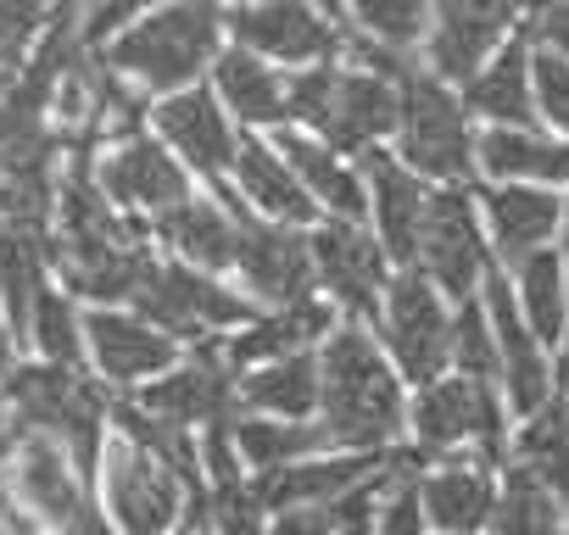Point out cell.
<instances>
[{"instance_id":"603a6c76","label":"cell","mask_w":569,"mask_h":535,"mask_svg":"<svg viewBox=\"0 0 569 535\" xmlns=\"http://www.w3.org/2000/svg\"><path fill=\"white\" fill-rule=\"evenodd\" d=\"M475 201H480V223L491 240V256L502 268L525 262L530 251L558 240V218H563V190L547 184H491L475 179Z\"/></svg>"},{"instance_id":"d590c367","label":"cell","mask_w":569,"mask_h":535,"mask_svg":"<svg viewBox=\"0 0 569 535\" xmlns=\"http://www.w3.org/2000/svg\"><path fill=\"white\" fill-rule=\"evenodd\" d=\"M29 352L51 363H84V302L57 285V274L40 285L34 313H29Z\"/></svg>"},{"instance_id":"d4e9b609","label":"cell","mask_w":569,"mask_h":535,"mask_svg":"<svg viewBox=\"0 0 569 535\" xmlns=\"http://www.w3.org/2000/svg\"><path fill=\"white\" fill-rule=\"evenodd\" d=\"M430 535H486L497 507V463L486 457H436L413 468Z\"/></svg>"},{"instance_id":"ac0fdd59","label":"cell","mask_w":569,"mask_h":535,"mask_svg":"<svg viewBox=\"0 0 569 535\" xmlns=\"http://www.w3.org/2000/svg\"><path fill=\"white\" fill-rule=\"evenodd\" d=\"M146 123L201 184H223L229 179V162H234V145H240V123L229 118V107L218 101V90L207 79L151 101Z\"/></svg>"},{"instance_id":"c3c4849f","label":"cell","mask_w":569,"mask_h":535,"mask_svg":"<svg viewBox=\"0 0 569 535\" xmlns=\"http://www.w3.org/2000/svg\"><path fill=\"white\" fill-rule=\"evenodd\" d=\"M12 535H51V529H40L29 513H18V524H12Z\"/></svg>"},{"instance_id":"8992f818","label":"cell","mask_w":569,"mask_h":535,"mask_svg":"<svg viewBox=\"0 0 569 535\" xmlns=\"http://www.w3.org/2000/svg\"><path fill=\"white\" fill-rule=\"evenodd\" d=\"M391 151L430 184H475L480 179V123L458 84L408 62L397 73V134Z\"/></svg>"},{"instance_id":"f546056e","label":"cell","mask_w":569,"mask_h":535,"mask_svg":"<svg viewBox=\"0 0 569 535\" xmlns=\"http://www.w3.org/2000/svg\"><path fill=\"white\" fill-rule=\"evenodd\" d=\"M273 140H279L284 162L297 168V179L308 184V195L319 201L325 218H369V190H363L358 157H347L330 140H319L308 129H291V123L273 129Z\"/></svg>"},{"instance_id":"b9f144b4","label":"cell","mask_w":569,"mask_h":535,"mask_svg":"<svg viewBox=\"0 0 569 535\" xmlns=\"http://www.w3.org/2000/svg\"><path fill=\"white\" fill-rule=\"evenodd\" d=\"M530 40L569 57V0H536L530 7Z\"/></svg>"},{"instance_id":"1f68e13d","label":"cell","mask_w":569,"mask_h":535,"mask_svg":"<svg viewBox=\"0 0 569 535\" xmlns=\"http://www.w3.org/2000/svg\"><path fill=\"white\" fill-rule=\"evenodd\" d=\"M234 413L313 418V413H319V346L240 369V374H234Z\"/></svg>"},{"instance_id":"e0dca14e","label":"cell","mask_w":569,"mask_h":535,"mask_svg":"<svg viewBox=\"0 0 569 535\" xmlns=\"http://www.w3.org/2000/svg\"><path fill=\"white\" fill-rule=\"evenodd\" d=\"M480 302H486V319H491V335H497V391H502L508 413L525 418L552 396V346L519 313V296H513V280H508L502 262H491Z\"/></svg>"},{"instance_id":"277c9868","label":"cell","mask_w":569,"mask_h":535,"mask_svg":"<svg viewBox=\"0 0 569 535\" xmlns=\"http://www.w3.org/2000/svg\"><path fill=\"white\" fill-rule=\"evenodd\" d=\"M112 385L96 380L90 363H51V357H18V369L0 380V402H7L29 430H46L51 441H62L79 468L96 480L101 446L112 435Z\"/></svg>"},{"instance_id":"ffe728a7","label":"cell","mask_w":569,"mask_h":535,"mask_svg":"<svg viewBox=\"0 0 569 535\" xmlns=\"http://www.w3.org/2000/svg\"><path fill=\"white\" fill-rule=\"evenodd\" d=\"M146 413L179 424V430H212L234 413V369L223 363L218 341H196L184 346V357L173 369H162L157 380H146L140 391H129Z\"/></svg>"},{"instance_id":"6da1fadb","label":"cell","mask_w":569,"mask_h":535,"mask_svg":"<svg viewBox=\"0 0 569 535\" xmlns=\"http://www.w3.org/2000/svg\"><path fill=\"white\" fill-rule=\"evenodd\" d=\"M408 380L386 357L369 324L341 319L319 346V413L313 424L336 452H397L408 441Z\"/></svg>"},{"instance_id":"8d00e7d4","label":"cell","mask_w":569,"mask_h":535,"mask_svg":"<svg viewBox=\"0 0 569 535\" xmlns=\"http://www.w3.org/2000/svg\"><path fill=\"white\" fill-rule=\"evenodd\" d=\"M341 12L363 40H380L386 51L419 57L425 29H430V0H341Z\"/></svg>"},{"instance_id":"d6986e66","label":"cell","mask_w":569,"mask_h":535,"mask_svg":"<svg viewBox=\"0 0 569 535\" xmlns=\"http://www.w3.org/2000/svg\"><path fill=\"white\" fill-rule=\"evenodd\" d=\"M179 357H184V346L168 330H157L146 313H134V307H84V363L112 391H140L146 380H157Z\"/></svg>"},{"instance_id":"e575fe53","label":"cell","mask_w":569,"mask_h":535,"mask_svg":"<svg viewBox=\"0 0 569 535\" xmlns=\"http://www.w3.org/2000/svg\"><path fill=\"white\" fill-rule=\"evenodd\" d=\"M508 280H513V296H519V313L530 319V330L547 346H558L569 330V274L558 262V245H541L525 262H513Z\"/></svg>"},{"instance_id":"cb8c5ba5","label":"cell","mask_w":569,"mask_h":535,"mask_svg":"<svg viewBox=\"0 0 569 535\" xmlns=\"http://www.w3.org/2000/svg\"><path fill=\"white\" fill-rule=\"evenodd\" d=\"M251 212L273 218V223H297V229H313L325 212L319 201L308 195V184L297 179V168L284 162L279 140L273 134H251L240 129V145H234V162H229V179H223Z\"/></svg>"},{"instance_id":"681fc988","label":"cell","mask_w":569,"mask_h":535,"mask_svg":"<svg viewBox=\"0 0 569 535\" xmlns=\"http://www.w3.org/2000/svg\"><path fill=\"white\" fill-rule=\"evenodd\" d=\"M563 535H569V491H563Z\"/></svg>"},{"instance_id":"ab89813d","label":"cell","mask_w":569,"mask_h":535,"mask_svg":"<svg viewBox=\"0 0 569 535\" xmlns=\"http://www.w3.org/2000/svg\"><path fill=\"white\" fill-rule=\"evenodd\" d=\"M57 0H0V68H23L51 29Z\"/></svg>"},{"instance_id":"9a60e30c","label":"cell","mask_w":569,"mask_h":535,"mask_svg":"<svg viewBox=\"0 0 569 535\" xmlns=\"http://www.w3.org/2000/svg\"><path fill=\"white\" fill-rule=\"evenodd\" d=\"M229 285H240L257 307H279L313 291V251L308 229L297 223H273L240 201L234 223V256H229Z\"/></svg>"},{"instance_id":"7a4b0ae2","label":"cell","mask_w":569,"mask_h":535,"mask_svg":"<svg viewBox=\"0 0 569 535\" xmlns=\"http://www.w3.org/2000/svg\"><path fill=\"white\" fill-rule=\"evenodd\" d=\"M223 46H229V0H168V7L140 12L90 51L151 107L173 90L201 84Z\"/></svg>"},{"instance_id":"60d3db41","label":"cell","mask_w":569,"mask_h":535,"mask_svg":"<svg viewBox=\"0 0 569 535\" xmlns=\"http://www.w3.org/2000/svg\"><path fill=\"white\" fill-rule=\"evenodd\" d=\"M151 7H168V0H96V7L84 12V46H101L107 34H118L123 23H134Z\"/></svg>"},{"instance_id":"5bb4252c","label":"cell","mask_w":569,"mask_h":535,"mask_svg":"<svg viewBox=\"0 0 569 535\" xmlns=\"http://www.w3.org/2000/svg\"><path fill=\"white\" fill-rule=\"evenodd\" d=\"M96 179H101V190L129 212V218H140L146 229L162 218V212H173L184 195H196V173L151 134V123H140V129H129V134H112V140H96Z\"/></svg>"},{"instance_id":"4fadbf2b","label":"cell","mask_w":569,"mask_h":535,"mask_svg":"<svg viewBox=\"0 0 569 535\" xmlns=\"http://www.w3.org/2000/svg\"><path fill=\"white\" fill-rule=\"evenodd\" d=\"M491 262L497 256H491V240H486V223H480L475 184H436L413 268L425 280H436L452 302H463V296H480Z\"/></svg>"},{"instance_id":"bcb514c9","label":"cell","mask_w":569,"mask_h":535,"mask_svg":"<svg viewBox=\"0 0 569 535\" xmlns=\"http://www.w3.org/2000/svg\"><path fill=\"white\" fill-rule=\"evenodd\" d=\"M12 524H18V507L7 502V491H0V535H12Z\"/></svg>"},{"instance_id":"f1b7e54d","label":"cell","mask_w":569,"mask_h":535,"mask_svg":"<svg viewBox=\"0 0 569 535\" xmlns=\"http://www.w3.org/2000/svg\"><path fill=\"white\" fill-rule=\"evenodd\" d=\"M284 79H291V68H279V62H268V57L234 46V40L218 51V62L207 73V84L218 90L229 118L251 134H273V129L291 123L284 118Z\"/></svg>"},{"instance_id":"f35d334b","label":"cell","mask_w":569,"mask_h":535,"mask_svg":"<svg viewBox=\"0 0 569 535\" xmlns=\"http://www.w3.org/2000/svg\"><path fill=\"white\" fill-rule=\"evenodd\" d=\"M530 84H536V123L569 140V57H558L552 46H541V40H536Z\"/></svg>"},{"instance_id":"7dc6e473","label":"cell","mask_w":569,"mask_h":535,"mask_svg":"<svg viewBox=\"0 0 569 535\" xmlns=\"http://www.w3.org/2000/svg\"><path fill=\"white\" fill-rule=\"evenodd\" d=\"M168 535H212V524H201V518H184L179 529H168Z\"/></svg>"},{"instance_id":"ba28073f","label":"cell","mask_w":569,"mask_h":535,"mask_svg":"<svg viewBox=\"0 0 569 535\" xmlns=\"http://www.w3.org/2000/svg\"><path fill=\"white\" fill-rule=\"evenodd\" d=\"M0 491H7V502L18 513H29L51 535H112L101 496H96V480L46 430H29V424L18 430L12 457L0 463Z\"/></svg>"},{"instance_id":"4dcf8cb0","label":"cell","mask_w":569,"mask_h":535,"mask_svg":"<svg viewBox=\"0 0 569 535\" xmlns=\"http://www.w3.org/2000/svg\"><path fill=\"white\" fill-rule=\"evenodd\" d=\"M530 57H536V40H530V23L519 34H508L480 68L475 79H463V101L475 112V123H536V84H530Z\"/></svg>"},{"instance_id":"7402d4cb","label":"cell","mask_w":569,"mask_h":535,"mask_svg":"<svg viewBox=\"0 0 569 535\" xmlns=\"http://www.w3.org/2000/svg\"><path fill=\"white\" fill-rule=\"evenodd\" d=\"M336 324H341L336 302L319 296V291H308V296H297V302L257 307L240 330L218 335V352H223V363L240 374V369L268 363V357H291V352H313V346H325V335H330Z\"/></svg>"},{"instance_id":"44dd1931","label":"cell","mask_w":569,"mask_h":535,"mask_svg":"<svg viewBox=\"0 0 569 535\" xmlns=\"http://www.w3.org/2000/svg\"><path fill=\"white\" fill-rule=\"evenodd\" d=\"M358 168H363V190H369V229L380 234V245L391 251V262L408 268L413 251H419V234H425V212H430L436 184L419 179L391 145L363 151Z\"/></svg>"},{"instance_id":"836d02e7","label":"cell","mask_w":569,"mask_h":535,"mask_svg":"<svg viewBox=\"0 0 569 535\" xmlns=\"http://www.w3.org/2000/svg\"><path fill=\"white\" fill-rule=\"evenodd\" d=\"M229 441L251 474L308 457V452H336L313 418H268V413H229Z\"/></svg>"},{"instance_id":"f6af8a7d","label":"cell","mask_w":569,"mask_h":535,"mask_svg":"<svg viewBox=\"0 0 569 535\" xmlns=\"http://www.w3.org/2000/svg\"><path fill=\"white\" fill-rule=\"evenodd\" d=\"M558 262H563V274H569V190H563V218H558Z\"/></svg>"},{"instance_id":"83f0119b","label":"cell","mask_w":569,"mask_h":535,"mask_svg":"<svg viewBox=\"0 0 569 535\" xmlns=\"http://www.w3.org/2000/svg\"><path fill=\"white\" fill-rule=\"evenodd\" d=\"M391 452H308L279 468H257V496L268 513L279 507H325L358 480H369Z\"/></svg>"},{"instance_id":"f907efd6","label":"cell","mask_w":569,"mask_h":535,"mask_svg":"<svg viewBox=\"0 0 569 535\" xmlns=\"http://www.w3.org/2000/svg\"><path fill=\"white\" fill-rule=\"evenodd\" d=\"M229 7H240V0H229Z\"/></svg>"},{"instance_id":"7c38bea8","label":"cell","mask_w":569,"mask_h":535,"mask_svg":"<svg viewBox=\"0 0 569 535\" xmlns=\"http://www.w3.org/2000/svg\"><path fill=\"white\" fill-rule=\"evenodd\" d=\"M308 251H313V291L330 296L341 319L375 330L397 262L369 229V218H319L308 229Z\"/></svg>"},{"instance_id":"484cf974","label":"cell","mask_w":569,"mask_h":535,"mask_svg":"<svg viewBox=\"0 0 569 535\" xmlns=\"http://www.w3.org/2000/svg\"><path fill=\"white\" fill-rule=\"evenodd\" d=\"M480 179L569 190V140L541 123H480Z\"/></svg>"},{"instance_id":"4316f807","label":"cell","mask_w":569,"mask_h":535,"mask_svg":"<svg viewBox=\"0 0 569 535\" xmlns=\"http://www.w3.org/2000/svg\"><path fill=\"white\" fill-rule=\"evenodd\" d=\"M201 491L212 535H268V507L257 496V474L229 441V418L201 430Z\"/></svg>"},{"instance_id":"5b68a950","label":"cell","mask_w":569,"mask_h":535,"mask_svg":"<svg viewBox=\"0 0 569 535\" xmlns=\"http://www.w3.org/2000/svg\"><path fill=\"white\" fill-rule=\"evenodd\" d=\"M419 463L436 457H486L508 463L513 457V413L491 380H475L463 369H447L425 385L408 391V441Z\"/></svg>"},{"instance_id":"52a82bcc","label":"cell","mask_w":569,"mask_h":535,"mask_svg":"<svg viewBox=\"0 0 569 535\" xmlns=\"http://www.w3.org/2000/svg\"><path fill=\"white\" fill-rule=\"evenodd\" d=\"M96 496L112 535H168L184 518L207 524V491H196L168 457H157L146 441H134L118 424L96 463Z\"/></svg>"},{"instance_id":"8fae6325","label":"cell","mask_w":569,"mask_h":535,"mask_svg":"<svg viewBox=\"0 0 569 535\" xmlns=\"http://www.w3.org/2000/svg\"><path fill=\"white\" fill-rule=\"evenodd\" d=\"M452 307L458 302L436 280H425L413 262L391 274L375 335H380L386 357L397 363V374L408 385H425V380L452 369Z\"/></svg>"},{"instance_id":"30bf717a","label":"cell","mask_w":569,"mask_h":535,"mask_svg":"<svg viewBox=\"0 0 569 535\" xmlns=\"http://www.w3.org/2000/svg\"><path fill=\"white\" fill-rule=\"evenodd\" d=\"M229 40L279 68H308L347 57L363 34L341 12V0H240L229 7Z\"/></svg>"},{"instance_id":"2e32d148","label":"cell","mask_w":569,"mask_h":535,"mask_svg":"<svg viewBox=\"0 0 569 535\" xmlns=\"http://www.w3.org/2000/svg\"><path fill=\"white\" fill-rule=\"evenodd\" d=\"M536 0H430V29L419 46V62L441 73L447 84L475 79V68L530 23Z\"/></svg>"},{"instance_id":"7bdbcfd3","label":"cell","mask_w":569,"mask_h":535,"mask_svg":"<svg viewBox=\"0 0 569 535\" xmlns=\"http://www.w3.org/2000/svg\"><path fill=\"white\" fill-rule=\"evenodd\" d=\"M268 535H336L330 507H279L268 513Z\"/></svg>"},{"instance_id":"74e56055","label":"cell","mask_w":569,"mask_h":535,"mask_svg":"<svg viewBox=\"0 0 569 535\" xmlns=\"http://www.w3.org/2000/svg\"><path fill=\"white\" fill-rule=\"evenodd\" d=\"M452 369L497 385V335H491V319H486L480 296H463L452 307Z\"/></svg>"},{"instance_id":"9c48e42d","label":"cell","mask_w":569,"mask_h":535,"mask_svg":"<svg viewBox=\"0 0 569 535\" xmlns=\"http://www.w3.org/2000/svg\"><path fill=\"white\" fill-rule=\"evenodd\" d=\"M129 307L146 313L157 330H168L179 346L218 341L257 313V302L240 285H229L223 274H207V268H196L184 256H168V251L151 262V274Z\"/></svg>"},{"instance_id":"d6a6232c","label":"cell","mask_w":569,"mask_h":535,"mask_svg":"<svg viewBox=\"0 0 569 535\" xmlns=\"http://www.w3.org/2000/svg\"><path fill=\"white\" fill-rule=\"evenodd\" d=\"M486 535H563V502L558 491L519 457L497 468V507Z\"/></svg>"},{"instance_id":"ee69618b","label":"cell","mask_w":569,"mask_h":535,"mask_svg":"<svg viewBox=\"0 0 569 535\" xmlns=\"http://www.w3.org/2000/svg\"><path fill=\"white\" fill-rule=\"evenodd\" d=\"M18 357H23V341H18V330H12V319H7V302H0V380L18 369Z\"/></svg>"},{"instance_id":"3957f363","label":"cell","mask_w":569,"mask_h":535,"mask_svg":"<svg viewBox=\"0 0 569 535\" xmlns=\"http://www.w3.org/2000/svg\"><path fill=\"white\" fill-rule=\"evenodd\" d=\"M284 118H291V129H308L347 157H363L375 145H391L397 134V73H380L347 57L291 68V79H284Z\"/></svg>"}]
</instances>
